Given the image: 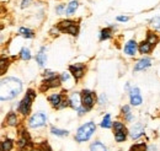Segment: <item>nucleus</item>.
Wrapping results in <instances>:
<instances>
[{"mask_svg": "<svg viewBox=\"0 0 160 151\" xmlns=\"http://www.w3.org/2000/svg\"><path fill=\"white\" fill-rule=\"evenodd\" d=\"M22 91V82L21 80L14 77V76H8L1 79L0 84V100L2 102L14 100L16 96H19Z\"/></svg>", "mask_w": 160, "mask_h": 151, "instance_id": "nucleus-1", "label": "nucleus"}, {"mask_svg": "<svg viewBox=\"0 0 160 151\" xmlns=\"http://www.w3.org/2000/svg\"><path fill=\"white\" fill-rule=\"evenodd\" d=\"M96 132V125L94 122H88L85 124H82L81 127H79L78 132L75 134V141L78 143H85L88 141L92 134Z\"/></svg>", "mask_w": 160, "mask_h": 151, "instance_id": "nucleus-2", "label": "nucleus"}, {"mask_svg": "<svg viewBox=\"0 0 160 151\" xmlns=\"http://www.w3.org/2000/svg\"><path fill=\"white\" fill-rule=\"evenodd\" d=\"M36 98V91L30 89L27 90V92L25 95V97L21 100V102L19 103V107H18V112H20L23 117L25 115H28L31 112V108H32V102L33 100Z\"/></svg>", "mask_w": 160, "mask_h": 151, "instance_id": "nucleus-3", "label": "nucleus"}, {"mask_svg": "<svg viewBox=\"0 0 160 151\" xmlns=\"http://www.w3.org/2000/svg\"><path fill=\"white\" fill-rule=\"evenodd\" d=\"M57 30L62 33H68L77 37L79 35V22L74 20H63L57 25Z\"/></svg>", "mask_w": 160, "mask_h": 151, "instance_id": "nucleus-4", "label": "nucleus"}, {"mask_svg": "<svg viewBox=\"0 0 160 151\" xmlns=\"http://www.w3.org/2000/svg\"><path fill=\"white\" fill-rule=\"evenodd\" d=\"M81 106L89 112L94 108L96 103V95L91 90H82L81 92Z\"/></svg>", "mask_w": 160, "mask_h": 151, "instance_id": "nucleus-5", "label": "nucleus"}, {"mask_svg": "<svg viewBox=\"0 0 160 151\" xmlns=\"http://www.w3.org/2000/svg\"><path fill=\"white\" fill-rule=\"evenodd\" d=\"M62 85V79L60 76L58 75H54V76H51V77H46L42 82H41V86H40V91L41 92H46L51 89H57L59 87Z\"/></svg>", "mask_w": 160, "mask_h": 151, "instance_id": "nucleus-6", "label": "nucleus"}, {"mask_svg": "<svg viewBox=\"0 0 160 151\" xmlns=\"http://www.w3.org/2000/svg\"><path fill=\"white\" fill-rule=\"evenodd\" d=\"M128 129L126 128L124 123H122L120 120H115L113 122V135L117 143H123L127 139V134H128Z\"/></svg>", "mask_w": 160, "mask_h": 151, "instance_id": "nucleus-7", "label": "nucleus"}, {"mask_svg": "<svg viewBox=\"0 0 160 151\" xmlns=\"http://www.w3.org/2000/svg\"><path fill=\"white\" fill-rule=\"evenodd\" d=\"M46 123H47V114L43 113V112H37V113H35L30 118V120H28L30 128H33V129L44 127Z\"/></svg>", "mask_w": 160, "mask_h": 151, "instance_id": "nucleus-8", "label": "nucleus"}, {"mask_svg": "<svg viewBox=\"0 0 160 151\" xmlns=\"http://www.w3.org/2000/svg\"><path fill=\"white\" fill-rule=\"evenodd\" d=\"M69 71L73 75V77L75 79V81H79L82 76L85 75L86 71V65L82 63H77L73 65H69Z\"/></svg>", "mask_w": 160, "mask_h": 151, "instance_id": "nucleus-9", "label": "nucleus"}, {"mask_svg": "<svg viewBox=\"0 0 160 151\" xmlns=\"http://www.w3.org/2000/svg\"><path fill=\"white\" fill-rule=\"evenodd\" d=\"M65 98H68L67 96H65V91H62V94H52L48 96V102L51 103V106L53 107V108H57V110H59L60 106H62V103L64 102V100Z\"/></svg>", "mask_w": 160, "mask_h": 151, "instance_id": "nucleus-10", "label": "nucleus"}, {"mask_svg": "<svg viewBox=\"0 0 160 151\" xmlns=\"http://www.w3.org/2000/svg\"><path fill=\"white\" fill-rule=\"evenodd\" d=\"M129 100L132 106H140L143 102L142 95H140L139 87H132L129 89Z\"/></svg>", "mask_w": 160, "mask_h": 151, "instance_id": "nucleus-11", "label": "nucleus"}, {"mask_svg": "<svg viewBox=\"0 0 160 151\" xmlns=\"http://www.w3.org/2000/svg\"><path fill=\"white\" fill-rule=\"evenodd\" d=\"M138 46H139V44H138L134 39H131V41H128V42L126 43V46H124L123 51H124V53H126L127 56L133 57V56H136V54H137Z\"/></svg>", "mask_w": 160, "mask_h": 151, "instance_id": "nucleus-12", "label": "nucleus"}, {"mask_svg": "<svg viewBox=\"0 0 160 151\" xmlns=\"http://www.w3.org/2000/svg\"><path fill=\"white\" fill-rule=\"evenodd\" d=\"M129 135L131 138L134 140V139H138L142 135H144V125L142 123H136L131 129H129Z\"/></svg>", "mask_w": 160, "mask_h": 151, "instance_id": "nucleus-13", "label": "nucleus"}, {"mask_svg": "<svg viewBox=\"0 0 160 151\" xmlns=\"http://www.w3.org/2000/svg\"><path fill=\"white\" fill-rule=\"evenodd\" d=\"M81 106V94L80 92H73L69 96V107L73 110H78Z\"/></svg>", "mask_w": 160, "mask_h": 151, "instance_id": "nucleus-14", "label": "nucleus"}, {"mask_svg": "<svg viewBox=\"0 0 160 151\" xmlns=\"http://www.w3.org/2000/svg\"><path fill=\"white\" fill-rule=\"evenodd\" d=\"M150 65H152V59H150V58H142V59H139V60L136 63L133 70H134V71H142V70H144V69H148Z\"/></svg>", "mask_w": 160, "mask_h": 151, "instance_id": "nucleus-15", "label": "nucleus"}, {"mask_svg": "<svg viewBox=\"0 0 160 151\" xmlns=\"http://www.w3.org/2000/svg\"><path fill=\"white\" fill-rule=\"evenodd\" d=\"M36 61L38 64V66L43 68L46 65V61H47V54H46V47H41L38 53L36 54Z\"/></svg>", "mask_w": 160, "mask_h": 151, "instance_id": "nucleus-16", "label": "nucleus"}, {"mask_svg": "<svg viewBox=\"0 0 160 151\" xmlns=\"http://www.w3.org/2000/svg\"><path fill=\"white\" fill-rule=\"evenodd\" d=\"M145 41H147L153 48H155L157 44L160 42V38L154 31H148V32H147V38H145Z\"/></svg>", "mask_w": 160, "mask_h": 151, "instance_id": "nucleus-17", "label": "nucleus"}, {"mask_svg": "<svg viewBox=\"0 0 160 151\" xmlns=\"http://www.w3.org/2000/svg\"><path fill=\"white\" fill-rule=\"evenodd\" d=\"M153 47L144 39V41H142L139 43V46H138V52H139L140 54H150L152 52H153Z\"/></svg>", "mask_w": 160, "mask_h": 151, "instance_id": "nucleus-18", "label": "nucleus"}, {"mask_svg": "<svg viewBox=\"0 0 160 151\" xmlns=\"http://www.w3.org/2000/svg\"><path fill=\"white\" fill-rule=\"evenodd\" d=\"M78 7H79V2H78L77 0L70 1V2L68 4L67 9H65V15H67V16H72V15H74Z\"/></svg>", "mask_w": 160, "mask_h": 151, "instance_id": "nucleus-19", "label": "nucleus"}, {"mask_svg": "<svg viewBox=\"0 0 160 151\" xmlns=\"http://www.w3.org/2000/svg\"><path fill=\"white\" fill-rule=\"evenodd\" d=\"M121 114L123 115V118H124L126 122H132L133 120V115H132V112H131V107L128 105H124L121 108Z\"/></svg>", "mask_w": 160, "mask_h": 151, "instance_id": "nucleus-20", "label": "nucleus"}, {"mask_svg": "<svg viewBox=\"0 0 160 151\" xmlns=\"http://www.w3.org/2000/svg\"><path fill=\"white\" fill-rule=\"evenodd\" d=\"M18 115L15 112H9L8 115H6V119H5V122H6V124L8 125H10V127H16L18 125Z\"/></svg>", "mask_w": 160, "mask_h": 151, "instance_id": "nucleus-21", "label": "nucleus"}, {"mask_svg": "<svg viewBox=\"0 0 160 151\" xmlns=\"http://www.w3.org/2000/svg\"><path fill=\"white\" fill-rule=\"evenodd\" d=\"M113 27H115V26L102 28V30H101V32H100V41H107V39H110V38L112 37Z\"/></svg>", "mask_w": 160, "mask_h": 151, "instance_id": "nucleus-22", "label": "nucleus"}, {"mask_svg": "<svg viewBox=\"0 0 160 151\" xmlns=\"http://www.w3.org/2000/svg\"><path fill=\"white\" fill-rule=\"evenodd\" d=\"M14 148V140L6 138L4 141H1V151H11Z\"/></svg>", "mask_w": 160, "mask_h": 151, "instance_id": "nucleus-23", "label": "nucleus"}, {"mask_svg": "<svg viewBox=\"0 0 160 151\" xmlns=\"http://www.w3.org/2000/svg\"><path fill=\"white\" fill-rule=\"evenodd\" d=\"M19 35L25 38H33L35 37V32L30 28H26V27H21L19 28Z\"/></svg>", "mask_w": 160, "mask_h": 151, "instance_id": "nucleus-24", "label": "nucleus"}, {"mask_svg": "<svg viewBox=\"0 0 160 151\" xmlns=\"http://www.w3.org/2000/svg\"><path fill=\"white\" fill-rule=\"evenodd\" d=\"M90 151H107V148L101 141L96 140L90 145Z\"/></svg>", "mask_w": 160, "mask_h": 151, "instance_id": "nucleus-25", "label": "nucleus"}, {"mask_svg": "<svg viewBox=\"0 0 160 151\" xmlns=\"http://www.w3.org/2000/svg\"><path fill=\"white\" fill-rule=\"evenodd\" d=\"M102 128H105V129H110L111 127H113V123L111 122V114H106L105 117H103V119H102V122H101L100 124Z\"/></svg>", "mask_w": 160, "mask_h": 151, "instance_id": "nucleus-26", "label": "nucleus"}, {"mask_svg": "<svg viewBox=\"0 0 160 151\" xmlns=\"http://www.w3.org/2000/svg\"><path fill=\"white\" fill-rule=\"evenodd\" d=\"M148 150V146L145 143H138V144H134L129 148L128 151H147Z\"/></svg>", "mask_w": 160, "mask_h": 151, "instance_id": "nucleus-27", "label": "nucleus"}, {"mask_svg": "<svg viewBox=\"0 0 160 151\" xmlns=\"http://www.w3.org/2000/svg\"><path fill=\"white\" fill-rule=\"evenodd\" d=\"M0 65H1V75H4L5 71L8 70L9 65H10V58L2 57L1 58V63H0Z\"/></svg>", "mask_w": 160, "mask_h": 151, "instance_id": "nucleus-28", "label": "nucleus"}, {"mask_svg": "<svg viewBox=\"0 0 160 151\" xmlns=\"http://www.w3.org/2000/svg\"><path fill=\"white\" fill-rule=\"evenodd\" d=\"M51 133L57 135V136H68L69 135V132L68 130H64V129H58L56 127H52L51 128Z\"/></svg>", "mask_w": 160, "mask_h": 151, "instance_id": "nucleus-29", "label": "nucleus"}, {"mask_svg": "<svg viewBox=\"0 0 160 151\" xmlns=\"http://www.w3.org/2000/svg\"><path fill=\"white\" fill-rule=\"evenodd\" d=\"M31 52H30V49L28 48H22L20 51V58L22 59V60H30L31 59Z\"/></svg>", "mask_w": 160, "mask_h": 151, "instance_id": "nucleus-30", "label": "nucleus"}, {"mask_svg": "<svg viewBox=\"0 0 160 151\" xmlns=\"http://www.w3.org/2000/svg\"><path fill=\"white\" fill-rule=\"evenodd\" d=\"M150 26L154 31H159L160 32V16H157V17L150 20Z\"/></svg>", "mask_w": 160, "mask_h": 151, "instance_id": "nucleus-31", "label": "nucleus"}, {"mask_svg": "<svg viewBox=\"0 0 160 151\" xmlns=\"http://www.w3.org/2000/svg\"><path fill=\"white\" fill-rule=\"evenodd\" d=\"M36 148H37L38 151H52V148L49 146V144H48L47 141H42V143H40Z\"/></svg>", "mask_w": 160, "mask_h": 151, "instance_id": "nucleus-32", "label": "nucleus"}, {"mask_svg": "<svg viewBox=\"0 0 160 151\" xmlns=\"http://www.w3.org/2000/svg\"><path fill=\"white\" fill-rule=\"evenodd\" d=\"M65 9V5H63V4H60V5H58L57 7H56V11H57V14L58 15H62L63 14V10Z\"/></svg>", "mask_w": 160, "mask_h": 151, "instance_id": "nucleus-33", "label": "nucleus"}, {"mask_svg": "<svg viewBox=\"0 0 160 151\" xmlns=\"http://www.w3.org/2000/svg\"><path fill=\"white\" fill-rule=\"evenodd\" d=\"M106 103V96H105V94L100 95V97H99V105H101V106H103Z\"/></svg>", "mask_w": 160, "mask_h": 151, "instance_id": "nucleus-34", "label": "nucleus"}, {"mask_svg": "<svg viewBox=\"0 0 160 151\" xmlns=\"http://www.w3.org/2000/svg\"><path fill=\"white\" fill-rule=\"evenodd\" d=\"M60 79H62V82L68 81V80H69V74H68V73H63V74L60 75Z\"/></svg>", "mask_w": 160, "mask_h": 151, "instance_id": "nucleus-35", "label": "nucleus"}, {"mask_svg": "<svg viewBox=\"0 0 160 151\" xmlns=\"http://www.w3.org/2000/svg\"><path fill=\"white\" fill-rule=\"evenodd\" d=\"M77 111H78V114H79V115H84L85 113H88V111H86V110H85L82 106H80Z\"/></svg>", "mask_w": 160, "mask_h": 151, "instance_id": "nucleus-36", "label": "nucleus"}, {"mask_svg": "<svg viewBox=\"0 0 160 151\" xmlns=\"http://www.w3.org/2000/svg\"><path fill=\"white\" fill-rule=\"evenodd\" d=\"M43 75L46 76V77H51V76H54V71H52V70H46L44 73H43Z\"/></svg>", "mask_w": 160, "mask_h": 151, "instance_id": "nucleus-37", "label": "nucleus"}, {"mask_svg": "<svg viewBox=\"0 0 160 151\" xmlns=\"http://www.w3.org/2000/svg\"><path fill=\"white\" fill-rule=\"evenodd\" d=\"M31 1H32V0H22V1H21V7L23 9V7L28 6V5L31 4Z\"/></svg>", "mask_w": 160, "mask_h": 151, "instance_id": "nucleus-38", "label": "nucleus"}, {"mask_svg": "<svg viewBox=\"0 0 160 151\" xmlns=\"http://www.w3.org/2000/svg\"><path fill=\"white\" fill-rule=\"evenodd\" d=\"M129 20L128 16H117V21H120V22H127Z\"/></svg>", "mask_w": 160, "mask_h": 151, "instance_id": "nucleus-39", "label": "nucleus"}, {"mask_svg": "<svg viewBox=\"0 0 160 151\" xmlns=\"http://www.w3.org/2000/svg\"><path fill=\"white\" fill-rule=\"evenodd\" d=\"M155 150H157L155 146H150V148H149V151H155Z\"/></svg>", "mask_w": 160, "mask_h": 151, "instance_id": "nucleus-40", "label": "nucleus"}]
</instances>
